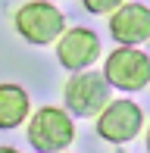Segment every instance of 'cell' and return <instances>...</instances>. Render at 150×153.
<instances>
[{
  "label": "cell",
  "instance_id": "cell-1",
  "mask_svg": "<svg viewBox=\"0 0 150 153\" xmlns=\"http://www.w3.org/2000/svg\"><path fill=\"white\" fill-rule=\"evenodd\" d=\"M75 141V122L69 109L41 106L28 122V144L38 153H63Z\"/></svg>",
  "mask_w": 150,
  "mask_h": 153
},
{
  "label": "cell",
  "instance_id": "cell-2",
  "mask_svg": "<svg viewBox=\"0 0 150 153\" xmlns=\"http://www.w3.org/2000/svg\"><path fill=\"white\" fill-rule=\"evenodd\" d=\"M13 22H16V31L22 34L28 44H53V41H59L66 31V16L56 10L53 3H47V0H31V3H22L16 10V16H13Z\"/></svg>",
  "mask_w": 150,
  "mask_h": 153
},
{
  "label": "cell",
  "instance_id": "cell-3",
  "mask_svg": "<svg viewBox=\"0 0 150 153\" xmlns=\"http://www.w3.org/2000/svg\"><path fill=\"white\" fill-rule=\"evenodd\" d=\"M63 100L69 106L72 116L78 119H94L100 116L106 106H110V81L97 72H78L66 81V91H63Z\"/></svg>",
  "mask_w": 150,
  "mask_h": 153
},
{
  "label": "cell",
  "instance_id": "cell-4",
  "mask_svg": "<svg viewBox=\"0 0 150 153\" xmlns=\"http://www.w3.org/2000/svg\"><path fill=\"white\" fill-rule=\"evenodd\" d=\"M103 78L119 91H144L150 85V56L138 47H116L103 62Z\"/></svg>",
  "mask_w": 150,
  "mask_h": 153
},
{
  "label": "cell",
  "instance_id": "cell-5",
  "mask_svg": "<svg viewBox=\"0 0 150 153\" xmlns=\"http://www.w3.org/2000/svg\"><path fill=\"white\" fill-rule=\"evenodd\" d=\"M144 128V113L134 100H113L97 116V134L110 144H128Z\"/></svg>",
  "mask_w": 150,
  "mask_h": 153
},
{
  "label": "cell",
  "instance_id": "cell-6",
  "mask_svg": "<svg viewBox=\"0 0 150 153\" xmlns=\"http://www.w3.org/2000/svg\"><path fill=\"white\" fill-rule=\"evenodd\" d=\"M56 56L59 66L72 69V72H85L100 56V38L91 28H69L56 41Z\"/></svg>",
  "mask_w": 150,
  "mask_h": 153
},
{
  "label": "cell",
  "instance_id": "cell-7",
  "mask_svg": "<svg viewBox=\"0 0 150 153\" xmlns=\"http://www.w3.org/2000/svg\"><path fill=\"white\" fill-rule=\"evenodd\" d=\"M110 34L119 47H138L150 41V10L144 3H125L110 16Z\"/></svg>",
  "mask_w": 150,
  "mask_h": 153
},
{
  "label": "cell",
  "instance_id": "cell-8",
  "mask_svg": "<svg viewBox=\"0 0 150 153\" xmlns=\"http://www.w3.org/2000/svg\"><path fill=\"white\" fill-rule=\"evenodd\" d=\"M31 113V103H28V94L22 91L19 85H0V128L10 131V128H19Z\"/></svg>",
  "mask_w": 150,
  "mask_h": 153
},
{
  "label": "cell",
  "instance_id": "cell-9",
  "mask_svg": "<svg viewBox=\"0 0 150 153\" xmlns=\"http://www.w3.org/2000/svg\"><path fill=\"white\" fill-rule=\"evenodd\" d=\"M85 3V10L88 13H94V16H100V13H113L119 10V6H125V0H81Z\"/></svg>",
  "mask_w": 150,
  "mask_h": 153
},
{
  "label": "cell",
  "instance_id": "cell-10",
  "mask_svg": "<svg viewBox=\"0 0 150 153\" xmlns=\"http://www.w3.org/2000/svg\"><path fill=\"white\" fill-rule=\"evenodd\" d=\"M0 153H19L16 147H0Z\"/></svg>",
  "mask_w": 150,
  "mask_h": 153
},
{
  "label": "cell",
  "instance_id": "cell-11",
  "mask_svg": "<svg viewBox=\"0 0 150 153\" xmlns=\"http://www.w3.org/2000/svg\"><path fill=\"white\" fill-rule=\"evenodd\" d=\"M147 153H150V128H147Z\"/></svg>",
  "mask_w": 150,
  "mask_h": 153
},
{
  "label": "cell",
  "instance_id": "cell-12",
  "mask_svg": "<svg viewBox=\"0 0 150 153\" xmlns=\"http://www.w3.org/2000/svg\"><path fill=\"white\" fill-rule=\"evenodd\" d=\"M47 3H53V0H47Z\"/></svg>",
  "mask_w": 150,
  "mask_h": 153
},
{
  "label": "cell",
  "instance_id": "cell-13",
  "mask_svg": "<svg viewBox=\"0 0 150 153\" xmlns=\"http://www.w3.org/2000/svg\"><path fill=\"white\" fill-rule=\"evenodd\" d=\"M119 153H122V150H119Z\"/></svg>",
  "mask_w": 150,
  "mask_h": 153
}]
</instances>
